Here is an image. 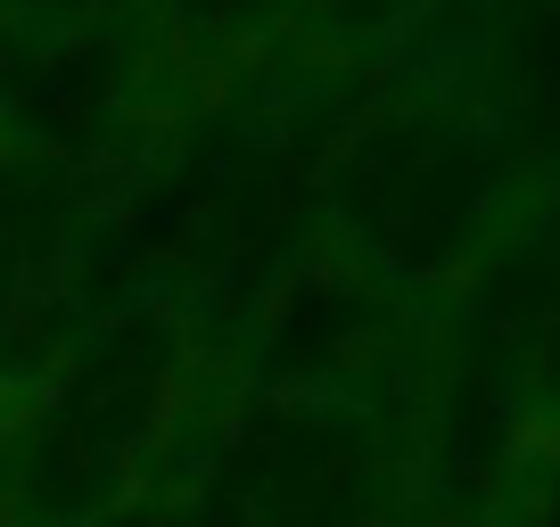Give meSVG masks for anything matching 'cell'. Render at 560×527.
Instances as JSON below:
<instances>
[{"label": "cell", "mask_w": 560, "mask_h": 527, "mask_svg": "<svg viewBox=\"0 0 560 527\" xmlns=\"http://www.w3.org/2000/svg\"><path fill=\"white\" fill-rule=\"evenodd\" d=\"M404 527H560V132L503 223L420 297Z\"/></svg>", "instance_id": "7a4b0ae2"}, {"label": "cell", "mask_w": 560, "mask_h": 527, "mask_svg": "<svg viewBox=\"0 0 560 527\" xmlns=\"http://www.w3.org/2000/svg\"><path fill=\"white\" fill-rule=\"evenodd\" d=\"M158 527H404V387L256 379L231 363L174 454Z\"/></svg>", "instance_id": "277c9868"}, {"label": "cell", "mask_w": 560, "mask_h": 527, "mask_svg": "<svg viewBox=\"0 0 560 527\" xmlns=\"http://www.w3.org/2000/svg\"><path fill=\"white\" fill-rule=\"evenodd\" d=\"M158 0H0V50H107L149 25Z\"/></svg>", "instance_id": "52a82bcc"}, {"label": "cell", "mask_w": 560, "mask_h": 527, "mask_svg": "<svg viewBox=\"0 0 560 527\" xmlns=\"http://www.w3.org/2000/svg\"><path fill=\"white\" fill-rule=\"evenodd\" d=\"M140 281V174L0 107V412L50 387Z\"/></svg>", "instance_id": "5b68a950"}, {"label": "cell", "mask_w": 560, "mask_h": 527, "mask_svg": "<svg viewBox=\"0 0 560 527\" xmlns=\"http://www.w3.org/2000/svg\"><path fill=\"white\" fill-rule=\"evenodd\" d=\"M536 99L503 58V17L470 9L412 58L347 83L305 132L298 231L371 289L420 305L503 223L544 165Z\"/></svg>", "instance_id": "6da1fadb"}, {"label": "cell", "mask_w": 560, "mask_h": 527, "mask_svg": "<svg viewBox=\"0 0 560 527\" xmlns=\"http://www.w3.org/2000/svg\"><path fill=\"white\" fill-rule=\"evenodd\" d=\"M298 17H305V0H158L149 25L132 34L149 157L240 116L264 91L280 42L298 34Z\"/></svg>", "instance_id": "8992f818"}, {"label": "cell", "mask_w": 560, "mask_h": 527, "mask_svg": "<svg viewBox=\"0 0 560 527\" xmlns=\"http://www.w3.org/2000/svg\"><path fill=\"white\" fill-rule=\"evenodd\" d=\"M223 371L231 305L190 281H140L50 387L0 412V527L140 519Z\"/></svg>", "instance_id": "3957f363"}]
</instances>
